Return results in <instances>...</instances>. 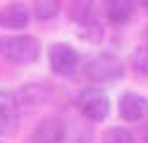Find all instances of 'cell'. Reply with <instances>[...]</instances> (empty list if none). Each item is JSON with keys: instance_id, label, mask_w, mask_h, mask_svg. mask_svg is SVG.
<instances>
[{"instance_id": "5b68a950", "label": "cell", "mask_w": 148, "mask_h": 143, "mask_svg": "<svg viewBox=\"0 0 148 143\" xmlns=\"http://www.w3.org/2000/svg\"><path fill=\"white\" fill-rule=\"evenodd\" d=\"M77 107L88 122H105L110 114V100L100 88H84L77 98Z\"/></svg>"}, {"instance_id": "7c38bea8", "label": "cell", "mask_w": 148, "mask_h": 143, "mask_svg": "<svg viewBox=\"0 0 148 143\" xmlns=\"http://www.w3.org/2000/svg\"><path fill=\"white\" fill-rule=\"evenodd\" d=\"M129 62H132V67H134V72H136V74L148 76V41L134 48L132 57H129Z\"/></svg>"}, {"instance_id": "6da1fadb", "label": "cell", "mask_w": 148, "mask_h": 143, "mask_svg": "<svg viewBox=\"0 0 148 143\" xmlns=\"http://www.w3.org/2000/svg\"><path fill=\"white\" fill-rule=\"evenodd\" d=\"M0 57L12 64H34L41 57V41L31 34L0 36Z\"/></svg>"}, {"instance_id": "8992f818", "label": "cell", "mask_w": 148, "mask_h": 143, "mask_svg": "<svg viewBox=\"0 0 148 143\" xmlns=\"http://www.w3.org/2000/svg\"><path fill=\"white\" fill-rule=\"evenodd\" d=\"M19 119V98L10 91H0V136H14Z\"/></svg>"}, {"instance_id": "ba28073f", "label": "cell", "mask_w": 148, "mask_h": 143, "mask_svg": "<svg viewBox=\"0 0 148 143\" xmlns=\"http://www.w3.org/2000/svg\"><path fill=\"white\" fill-rule=\"evenodd\" d=\"M67 127L60 119H43L31 133V143H64Z\"/></svg>"}, {"instance_id": "8fae6325", "label": "cell", "mask_w": 148, "mask_h": 143, "mask_svg": "<svg viewBox=\"0 0 148 143\" xmlns=\"http://www.w3.org/2000/svg\"><path fill=\"white\" fill-rule=\"evenodd\" d=\"M64 0H34V17L38 22H50L62 12Z\"/></svg>"}, {"instance_id": "7a4b0ae2", "label": "cell", "mask_w": 148, "mask_h": 143, "mask_svg": "<svg viewBox=\"0 0 148 143\" xmlns=\"http://www.w3.org/2000/svg\"><path fill=\"white\" fill-rule=\"evenodd\" d=\"M84 74H86V79L91 83L108 86V83H115V81H119L124 76V62L112 50H100V53L91 55L86 60Z\"/></svg>"}, {"instance_id": "52a82bcc", "label": "cell", "mask_w": 148, "mask_h": 143, "mask_svg": "<svg viewBox=\"0 0 148 143\" xmlns=\"http://www.w3.org/2000/svg\"><path fill=\"white\" fill-rule=\"evenodd\" d=\"M117 112L124 122H141L148 117V98L141 93H122L117 103Z\"/></svg>"}, {"instance_id": "5bb4252c", "label": "cell", "mask_w": 148, "mask_h": 143, "mask_svg": "<svg viewBox=\"0 0 148 143\" xmlns=\"http://www.w3.org/2000/svg\"><path fill=\"white\" fill-rule=\"evenodd\" d=\"M143 7H146V10H148V0H143Z\"/></svg>"}, {"instance_id": "30bf717a", "label": "cell", "mask_w": 148, "mask_h": 143, "mask_svg": "<svg viewBox=\"0 0 148 143\" xmlns=\"http://www.w3.org/2000/svg\"><path fill=\"white\" fill-rule=\"evenodd\" d=\"M134 14V0H105V17L112 26H124Z\"/></svg>"}, {"instance_id": "277c9868", "label": "cell", "mask_w": 148, "mask_h": 143, "mask_svg": "<svg viewBox=\"0 0 148 143\" xmlns=\"http://www.w3.org/2000/svg\"><path fill=\"white\" fill-rule=\"evenodd\" d=\"M48 64L58 76H74L81 69V55L69 43H53L48 48Z\"/></svg>"}, {"instance_id": "4fadbf2b", "label": "cell", "mask_w": 148, "mask_h": 143, "mask_svg": "<svg viewBox=\"0 0 148 143\" xmlns=\"http://www.w3.org/2000/svg\"><path fill=\"white\" fill-rule=\"evenodd\" d=\"M103 143H134V133L124 127H112L105 131Z\"/></svg>"}, {"instance_id": "9c48e42d", "label": "cell", "mask_w": 148, "mask_h": 143, "mask_svg": "<svg viewBox=\"0 0 148 143\" xmlns=\"http://www.w3.org/2000/svg\"><path fill=\"white\" fill-rule=\"evenodd\" d=\"M31 22V12L26 5L19 3H10L0 10V29H7V31H17V29H24Z\"/></svg>"}, {"instance_id": "3957f363", "label": "cell", "mask_w": 148, "mask_h": 143, "mask_svg": "<svg viewBox=\"0 0 148 143\" xmlns=\"http://www.w3.org/2000/svg\"><path fill=\"white\" fill-rule=\"evenodd\" d=\"M69 19L77 24V31L84 41L98 43L103 38V29H100L98 14H96V0H72Z\"/></svg>"}, {"instance_id": "9a60e30c", "label": "cell", "mask_w": 148, "mask_h": 143, "mask_svg": "<svg viewBox=\"0 0 148 143\" xmlns=\"http://www.w3.org/2000/svg\"><path fill=\"white\" fill-rule=\"evenodd\" d=\"M143 143H148V136H146V138H143Z\"/></svg>"}]
</instances>
